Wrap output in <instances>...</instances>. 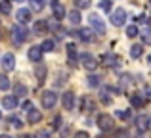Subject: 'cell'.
<instances>
[{
	"label": "cell",
	"instance_id": "obj_42",
	"mask_svg": "<svg viewBox=\"0 0 151 138\" xmlns=\"http://www.w3.org/2000/svg\"><path fill=\"white\" fill-rule=\"evenodd\" d=\"M50 4H52V6H55V4H59V2H58V0H50Z\"/></svg>",
	"mask_w": 151,
	"mask_h": 138
},
{
	"label": "cell",
	"instance_id": "obj_44",
	"mask_svg": "<svg viewBox=\"0 0 151 138\" xmlns=\"http://www.w3.org/2000/svg\"><path fill=\"white\" fill-rule=\"evenodd\" d=\"M21 138H33V136H21Z\"/></svg>",
	"mask_w": 151,
	"mask_h": 138
},
{
	"label": "cell",
	"instance_id": "obj_14",
	"mask_svg": "<svg viewBox=\"0 0 151 138\" xmlns=\"http://www.w3.org/2000/svg\"><path fill=\"white\" fill-rule=\"evenodd\" d=\"M42 119V113L40 111H38V109H31V111H29V115H27V121H29V123L31 125H35V123H38V121H40Z\"/></svg>",
	"mask_w": 151,
	"mask_h": 138
},
{
	"label": "cell",
	"instance_id": "obj_6",
	"mask_svg": "<svg viewBox=\"0 0 151 138\" xmlns=\"http://www.w3.org/2000/svg\"><path fill=\"white\" fill-rule=\"evenodd\" d=\"M98 127H100L101 131H109V129H113V117H111V115H100V117H98Z\"/></svg>",
	"mask_w": 151,
	"mask_h": 138
},
{
	"label": "cell",
	"instance_id": "obj_5",
	"mask_svg": "<svg viewBox=\"0 0 151 138\" xmlns=\"http://www.w3.org/2000/svg\"><path fill=\"white\" fill-rule=\"evenodd\" d=\"M81 61H82V65H84L86 69H90V71H94V69L98 67L96 58H94V56H90V54H81Z\"/></svg>",
	"mask_w": 151,
	"mask_h": 138
},
{
	"label": "cell",
	"instance_id": "obj_29",
	"mask_svg": "<svg viewBox=\"0 0 151 138\" xmlns=\"http://www.w3.org/2000/svg\"><path fill=\"white\" fill-rule=\"evenodd\" d=\"M10 88V79L6 75H0V90H8Z\"/></svg>",
	"mask_w": 151,
	"mask_h": 138
},
{
	"label": "cell",
	"instance_id": "obj_12",
	"mask_svg": "<svg viewBox=\"0 0 151 138\" xmlns=\"http://www.w3.org/2000/svg\"><path fill=\"white\" fill-rule=\"evenodd\" d=\"M2 108L4 109H15L17 108V98L15 96H4V100H2Z\"/></svg>",
	"mask_w": 151,
	"mask_h": 138
},
{
	"label": "cell",
	"instance_id": "obj_26",
	"mask_svg": "<svg viewBox=\"0 0 151 138\" xmlns=\"http://www.w3.org/2000/svg\"><path fill=\"white\" fill-rule=\"evenodd\" d=\"M130 102H132L134 108H142V105H144V98H142L140 94H134V96L130 98Z\"/></svg>",
	"mask_w": 151,
	"mask_h": 138
},
{
	"label": "cell",
	"instance_id": "obj_28",
	"mask_svg": "<svg viewBox=\"0 0 151 138\" xmlns=\"http://www.w3.org/2000/svg\"><path fill=\"white\" fill-rule=\"evenodd\" d=\"M142 52H144V50H142V46H140V44H134L132 48H130V56H132V58H140V56H142Z\"/></svg>",
	"mask_w": 151,
	"mask_h": 138
},
{
	"label": "cell",
	"instance_id": "obj_45",
	"mask_svg": "<svg viewBox=\"0 0 151 138\" xmlns=\"http://www.w3.org/2000/svg\"><path fill=\"white\" fill-rule=\"evenodd\" d=\"M0 38H2V29H0Z\"/></svg>",
	"mask_w": 151,
	"mask_h": 138
},
{
	"label": "cell",
	"instance_id": "obj_33",
	"mask_svg": "<svg viewBox=\"0 0 151 138\" xmlns=\"http://www.w3.org/2000/svg\"><path fill=\"white\" fill-rule=\"evenodd\" d=\"M10 123L14 125L15 129H21L23 127V123H21V119H19V117H10Z\"/></svg>",
	"mask_w": 151,
	"mask_h": 138
},
{
	"label": "cell",
	"instance_id": "obj_32",
	"mask_svg": "<svg viewBox=\"0 0 151 138\" xmlns=\"http://www.w3.org/2000/svg\"><path fill=\"white\" fill-rule=\"evenodd\" d=\"M138 33H140V31H138V27H136V25H130L128 29H126V35H128V37H136Z\"/></svg>",
	"mask_w": 151,
	"mask_h": 138
},
{
	"label": "cell",
	"instance_id": "obj_49",
	"mask_svg": "<svg viewBox=\"0 0 151 138\" xmlns=\"http://www.w3.org/2000/svg\"><path fill=\"white\" fill-rule=\"evenodd\" d=\"M149 121H151V119H149ZM149 125H151V123H149Z\"/></svg>",
	"mask_w": 151,
	"mask_h": 138
},
{
	"label": "cell",
	"instance_id": "obj_16",
	"mask_svg": "<svg viewBox=\"0 0 151 138\" xmlns=\"http://www.w3.org/2000/svg\"><path fill=\"white\" fill-rule=\"evenodd\" d=\"M67 54H69V64L77 65V48H75V44H67Z\"/></svg>",
	"mask_w": 151,
	"mask_h": 138
},
{
	"label": "cell",
	"instance_id": "obj_15",
	"mask_svg": "<svg viewBox=\"0 0 151 138\" xmlns=\"http://www.w3.org/2000/svg\"><path fill=\"white\" fill-rule=\"evenodd\" d=\"M77 37L81 38V40H84V42H90L94 38V35H92V31H88V29H78Z\"/></svg>",
	"mask_w": 151,
	"mask_h": 138
},
{
	"label": "cell",
	"instance_id": "obj_40",
	"mask_svg": "<svg viewBox=\"0 0 151 138\" xmlns=\"http://www.w3.org/2000/svg\"><path fill=\"white\" fill-rule=\"evenodd\" d=\"M145 100H149V102H151V88L145 90Z\"/></svg>",
	"mask_w": 151,
	"mask_h": 138
},
{
	"label": "cell",
	"instance_id": "obj_20",
	"mask_svg": "<svg viewBox=\"0 0 151 138\" xmlns=\"http://www.w3.org/2000/svg\"><path fill=\"white\" fill-rule=\"evenodd\" d=\"M31 2V8H33L35 12H42V8H44L46 0H29Z\"/></svg>",
	"mask_w": 151,
	"mask_h": 138
},
{
	"label": "cell",
	"instance_id": "obj_11",
	"mask_svg": "<svg viewBox=\"0 0 151 138\" xmlns=\"http://www.w3.org/2000/svg\"><path fill=\"white\" fill-rule=\"evenodd\" d=\"M101 61H103L105 67H115V65H119V58L115 56V54H103Z\"/></svg>",
	"mask_w": 151,
	"mask_h": 138
},
{
	"label": "cell",
	"instance_id": "obj_43",
	"mask_svg": "<svg viewBox=\"0 0 151 138\" xmlns=\"http://www.w3.org/2000/svg\"><path fill=\"white\" fill-rule=\"evenodd\" d=\"M0 138H12V136H8V134H0Z\"/></svg>",
	"mask_w": 151,
	"mask_h": 138
},
{
	"label": "cell",
	"instance_id": "obj_39",
	"mask_svg": "<svg viewBox=\"0 0 151 138\" xmlns=\"http://www.w3.org/2000/svg\"><path fill=\"white\" fill-rule=\"evenodd\" d=\"M128 134H126V131H121V132H117V138H126Z\"/></svg>",
	"mask_w": 151,
	"mask_h": 138
},
{
	"label": "cell",
	"instance_id": "obj_22",
	"mask_svg": "<svg viewBox=\"0 0 151 138\" xmlns=\"http://www.w3.org/2000/svg\"><path fill=\"white\" fill-rule=\"evenodd\" d=\"M0 12H2V14H12V2L10 0H2V2H0Z\"/></svg>",
	"mask_w": 151,
	"mask_h": 138
},
{
	"label": "cell",
	"instance_id": "obj_13",
	"mask_svg": "<svg viewBox=\"0 0 151 138\" xmlns=\"http://www.w3.org/2000/svg\"><path fill=\"white\" fill-rule=\"evenodd\" d=\"M73 105H75V94L73 92H65L63 94V108L73 109Z\"/></svg>",
	"mask_w": 151,
	"mask_h": 138
},
{
	"label": "cell",
	"instance_id": "obj_30",
	"mask_svg": "<svg viewBox=\"0 0 151 138\" xmlns=\"http://www.w3.org/2000/svg\"><path fill=\"white\" fill-rule=\"evenodd\" d=\"M100 10H103V12H109L111 10V0H100Z\"/></svg>",
	"mask_w": 151,
	"mask_h": 138
},
{
	"label": "cell",
	"instance_id": "obj_36",
	"mask_svg": "<svg viewBox=\"0 0 151 138\" xmlns=\"http://www.w3.org/2000/svg\"><path fill=\"white\" fill-rule=\"evenodd\" d=\"M75 138H90V136H88V132L81 131V132H77V134H75Z\"/></svg>",
	"mask_w": 151,
	"mask_h": 138
},
{
	"label": "cell",
	"instance_id": "obj_48",
	"mask_svg": "<svg viewBox=\"0 0 151 138\" xmlns=\"http://www.w3.org/2000/svg\"><path fill=\"white\" fill-rule=\"evenodd\" d=\"M17 2H21V0H17Z\"/></svg>",
	"mask_w": 151,
	"mask_h": 138
},
{
	"label": "cell",
	"instance_id": "obj_18",
	"mask_svg": "<svg viewBox=\"0 0 151 138\" xmlns=\"http://www.w3.org/2000/svg\"><path fill=\"white\" fill-rule=\"evenodd\" d=\"M35 75H37V79H38L40 82H44V79H46V67H44V65H37Z\"/></svg>",
	"mask_w": 151,
	"mask_h": 138
},
{
	"label": "cell",
	"instance_id": "obj_17",
	"mask_svg": "<svg viewBox=\"0 0 151 138\" xmlns=\"http://www.w3.org/2000/svg\"><path fill=\"white\" fill-rule=\"evenodd\" d=\"M54 17L58 19V21L65 17V8H63L61 4H55V6H54Z\"/></svg>",
	"mask_w": 151,
	"mask_h": 138
},
{
	"label": "cell",
	"instance_id": "obj_23",
	"mask_svg": "<svg viewBox=\"0 0 151 138\" xmlns=\"http://www.w3.org/2000/svg\"><path fill=\"white\" fill-rule=\"evenodd\" d=\"M14 90H15V98H17V96H19V98L27 96V86H25V85H15Z\"/></svg>",
	"mask_w": 151,
	"mask_h": 138
},
{
	"label": "cell",
	"instance_id": "obj_19",
	"mask_svg": "<svg viewBox=\"0 0 151 138\" xmlns=\"http://www.w3.org/2000/svg\"><path fill=\"white\" fill-rule=\"evenodd\" d=\"M48 31V21H37L35 23V33H46Z\"/></svg>",
	"mask_w": 151,
	"mask_h": 138
},
{
	"label": "cell",
	"instance_id": "obj_8",
	"mask_svg": "<svg viewBox=\"0 0 151 138\" xmlns=\"http://www.w3.org/2000/svg\"><path fill=\"white\" fill-rule=\"evenodd\" d=\"M136 129H138L140 132L149 131V117H145V115H138V117H136Z\"/></svg>",
	"mask_w": 151,
	"mask_h": 138
},
{
	"label": "cell",
	"instance_id": "obj_38",
	"mask_svg": "<svg viewBox=\"0 0 151 138\" xmlns=\"http://www.w3.org/2000/svg\"><path fill=\"white\" fill-rule=\"evenodd\" d=\"M119 117H121V119H128V115H130V111H119L117 113Z\"/></svg>",
	"mask_w": 151,
	"mask_h": 138
},
{
	"label": "cell",
	"instance_id": "obj_41",
	"mask_svg": "<svg viewBox=\"0 0 151 138\" xmlns=\"http://www.w3.org/2000/svg\"><path fill=\"white\" fill-rule=\"evenodd\" d=\"M101 100L105 102V104H109V102H111V100H109V96H103V94H101Z\"/></svg>",
	"mask_w": 151,
	"mask_h": 138
},
{
	"label": "cell",
	"instance_id": "obj_7",
	"mask_svg": "<svg viewBox=\"0 0 151 138\" xmlns=\"http://www.w3.org/2000/svg\"><path fill=\"white\" fill-rule=\"evenodd\" d=\"M15 19H17V23H29L31 21V10H27V8H19L17 12H15Z\"/></svg>",
	"mask_w": 151,
	"mask_h": 138
},
{
	"label": "cell",
	"instance_id": "obj_37",
	"mask_svg": "<svg viewBox=\"0 0 151 138\" xmlns=\"http://www.w3.org/2000/svg\"><path fill=\"white\" fill-rule=\"evenodd\" d=\"M23 109H25V111L29 113L31 109H33V104H31V102H25V104H23Z\"/></svg>",
	"mask_w": 151,
	"mask_h": 138
},
{
	"label": "cell",
	"instance_id": "obj_1",
	"mask_svg": "<svg viewBox=\"0 0 151 138\" xmlns=\"http://www.w3.org/2000/svg\"><path fill=\"white\" fill-rule=\"evenodd\" d=\"M27 37H29V31H27L23 25L12 27V40H14V44H21V42H25Z\"/></svg>",
	"mask_w": 151,
	"mask_h": 138
},
{
	"label": "cell",
	"instance_id": "obj_27",
	"mask_svg": "<svg viewBox=\"0 0 151 138\" xmlns=\"http://www.w3.org/2000/svg\"><path fill=\"white\" fill-rule=\"evenodd\" d=\"M81 14H78V12L77 10H75V12H71V14H69V21L71 23H73V25H78V23H81Z\"/></svg>",
	"mask_w": 151,
	"mask_h": 138
},
{
	"label": "cell",
	"instance_id": "obj_2",
	"mask_svg": "<svg viewBox=\"0 0 151 138\" xmlns=\"http://www.w3.org/2000/svg\"><path fill=\"white\" fill-rule=\"evenodd\" d=\"M88 23L94 27V31H96V33L105 35V31H107V29H105V23H103V19H101L98 14H90V15H88Z\"/></svg>",
	"mask_w": 151,
	"mask_h": 138
},
{
	"label": "cell",
	"instance_id": "obj_25",
	"mask_svg": "<svg viewBox=\"0 0 151 138\" xmlns=\"http://www.w3.org/2000/svg\"><path fill=\"white\" fill-rule=\"evenodd\" d=\"M40 48H42V52H52V50L55 48V42L54 40H44L40 44Z\"/></svg>",
	"mask_w": 151,
	"mask_h": 138
},
{
	"label": "cell",
	"instance_id": "obj_50",
	"mask_svg": "<svg viewBox=\"0 0 151 138\" xmlns=\"http://www.w3.org/2000/svg\"><path fill=\"white\" fill-rule=\"evenodd\" d=\"M149 2H151V0H149Z\"/></svg>",
	"mask_w": 151,
	"mask_h": 138
},
{
	"label": "cell",
	"instance_id": "obj_4",
	"mask_svg": "<svg viewBox=\"0 0 151 138\" xmlns=\"http://www.w3.org/2000/svg\"><path fill=\"white\" fill-rule=\"evenodd\" d=\"M55 102H58V94L52 92V90H46V92H42V108L50 109L55 105Z\"/></svg>",
	"mask_w": 151,
	"mask_h": 138
},
{
	"label": "cell",
	"instance_id": "obj_9",
	"mask_svg": "<svg viewBox=\"0 0 151 138\" xmlns=\"http://www.w3.org/2000/svg\"><path fill=\"white\" fill-rule=\"evenodd\" d=\"M42 48L40 46H33V48L29 50V60L35 61V64H38V61H42Z\"/></svg>",
	"mask_w": 151,
	"mask_h": 138
},
{
	"label": "cell",
	"instance_id": "obj_46",
	"mask_svg": "<svg viewBox=\"0 0 151 138\" xmlns=\"http://www.w3.org/2000/svg\"><path fill=\"white\" fill-rule=\"evenodd\" d=\"M0 119H2V111H0Z\"/></svg>",
	"mask_w": 151,
	"mask_h": 138
},
{
	"label": "cell",
	"instance_id": "obj_10",
	"mask_svg": "<svg viewBox=\"0 0 151 138\" xmlns=\"http://www.w3.org/2000/svg\"><path fill=\"white\" fill-rule=\"evenodd\" d=\"M2 67L4 71H12L15 67V58H14V54H4V58H2Z\"/></svg>",
	"mask_w": 151,
	"mask_h": 138
},
{
	"label": "cell",
	"instance_id": "obj_3",
	"mask_svg": "<svg viewBox=\"0 0 151 138\" xmlns=\"http://www.w3.org/2000/svg\"><path fill=\"white\" fill-rule=\"evenodd\" d=\"M111 23H113L115 27H122L126 23V12L122 10V8L113 10V14H111Z\"/></svg>",
	"mask_w": 151,
	"mask_h": 138
},
{
	"label": "cell",
	"instance_id": "obj_34",
	"mask_svg": "<svg viewBox=\"0 0 151 138\" xmlns=\"http://www.w3.org/2000/svg\"><path fill=\"white\" fill-rule=\"evenodd\" d=\"M37 138H50V132L48 131H40V132H37Z\"/></svg>",
	"mask_w": 151,
	"mask_h": 138
},
{
	"label": "cell",
	"instance_id": "obj_35",
	"mask_svg": "<svg viewBox=\"0 0 151 138\" xmlns=\"http://www.w3.org/2000/svg\"><path fill=\"white\" fill-rule=\"evenodd\" d=\"M59 125H61V117H54V129H59Z\"/></svg>",
	"mask_w": 151,
	"mask_h": 138
},
{
	"label": "cell",
	"instance_id": "obj_24",
	"mask_svg": "<svg viewBox=\"0 0 151 138\" xmlns=\"http://www.w3.org/2000/svg\"><path fill=\"white\" fill-rule=\"evenodd\" d=\"M90 4H92V0H75V6H77L78 10H88Z\"/></svg>",
	"mask_w": 151,
	"mask_h": 138
},
{
	"label": "cell",
	"instance_id": "obj_47",
	"mask_svg": "<svg viewBox=\"0 0 151 138\" xmlns=\"http://www.w3.org/2000/svg\"><path fill=\"white\" fill-rule=\"evenodd\" d=\"M149 61H151V56H149Z\"/></svg>",
	"mask_w": 151,
	"mask_h": 138
},
{
	"label": "cell",
	"instance_id": "obj_31",
	"mask_svg": "<svg viewBox=\"0 0 151 138\" xmlns=\"http://www.w3.org/2000/svg\"><path fill=\"white\" fill-rule=\"evenodd\" d=\"M88 85L90 86H98L100 85V77H98V75H90L88 77Z\"/></svg>",
	"mask_w": 151,
	"mask_h": 138
},
{
	"label": "cell",
	"instance_id": "obj_21",
	"mask_svg": "<svg viewBox=\"0 0 151 138\" xmlns=\"http://www.w3.org/2000/svg\"><path fill=\"white\" fill-rule=\"evenodd\" d=\"M140 35H142V42H144V44H151V29L149 27L144 29V31H140Z\"/></svg>",
	"mask_w": 151,
	"mask_h": 138
}]
</instances>
